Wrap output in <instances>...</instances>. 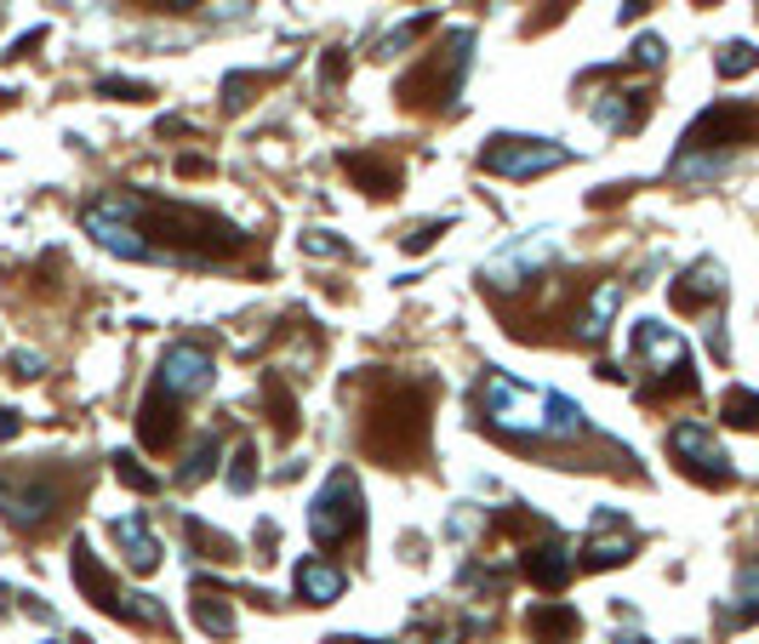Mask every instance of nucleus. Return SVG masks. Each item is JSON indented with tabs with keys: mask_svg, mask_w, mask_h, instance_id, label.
<instances>
[{
	"mask_svg": "<svg viewBox=\"0 0 759 644\" xmlns=\"http://www.w3.org/2000/svg\"><path fill=\"white\" fill-rule=\"evenodd\" d=\"M189 604H194V622H201L212 638H228V633H235V610L223 604V593H217L212 582H194V599H189Z\"/></svg>",
	"mask_w": 759,
	"mask_h": 644,
	"instance_id": "obj_19",
	"label": "nucleus"
},
{
	"mask_svg": "<svg viewBox=\"0 0 759 644\" xmlns=\"http://www.w3.org/2000/svg\"><path fill=\"white\" fill-rule=\"evenodd\" d=\"M617 302H622V286H617V280H606L600 291L582 302V314H577V336H582V343H600L606 325H611V314H617Z\"/></svg>",
	"mask_w": 759,
	"mask_h": 644,
	"instance_id": "obj_15",
	"label": "nucleus"
},
{
	"mask_svg": "<svg viewBox=\"0 0 759 644\" xmlns=\"http://www.w3.org/2000/svg\"><path fill=\"white\" fill-rule=\"evenodd\" d=\"M669 451L680 457V468L691 473V480H703V485H731V457L714 446V433H708V428L680 422V428L669 433Z\"/></svg>",
	"mask_w": 759,
	"mask_h": 644,
	"instance_id": "obj_9",
	"label": "nucleus"
},
{
	"mask_svg": "<svg viewBox=\"0 0 759 644\" xmlns=\"http://www.w3.org/2000/svg\"><path fill=\"white\" fill-rule=\"evenodd\" d=\"M748 69H759V52H753V46L731 41V46L719 52V75H748Z\"/></svg>",
	"mask_w": 759,
	"mask_h": 644,
	"instance_id": "obj_23",
	"label": "nucleus"
},
{
	"mask_svg": "<svg viewBox=\"0 0 759 644\" xmlns=\"http://www.w3.org/2000/svg\"><path fill=\"white\" fill-rule=\"evenodd\" d=\"M0 12H7V7H0Z\"/></svg>",
	"mask_w": 759,
	"mask_h": 644,
	"instance_id": "obj_36",
	"label": "nucleus"
},
{
	"mask_svg": "<svg viewBox=\"0 0 759 644\" xmlns=\"http://www.w3.org/2000/svg\"><path fill=\"white\" fill-rule=\"evenodd\" d=\"M360 446L388 468H400L406 457H423V446H428V394L394 383L366 411V422H360Z\"/></svg>",
	"mask_w": 759,
	"mask_h": 644,
	"instance_id": "obj_2",
	"label": "nucleus"
},
{
	"mask_svg": "<svg viewBox=\"0 0 759 644\" xmlns=\"http://www.w3.org/2000/svg\"><path fill=\"white\" fill-rule=\"evenodd\" d=\"M428 23H435V18H411V23H400V29H394V35H388V41L377 46V57H394L400 46H411V41L423 35V29H428Z\"/></svg>",
	"mask_w": 759,
	"mask_h": 644,
	"instance_id": "obj_25",
	"label": "nucleus"
},
{
	"mask_svg": "<svg viewBox=\"0 0 759 644\" xmlns=\"http://www.w3.org/2000/svg\"><path fill=\"white\" fill-rule=\"evenodd\" d=\"M571 154L548 143V138H491L480 149V165L498 178H537V172H554V165H566Z\"/></svg>",
	"mask_w": 759,
	"mask_h": 644,
	"instance_id": "obj_7",
	"label": "nucleus"
},
{
	"mask_svg": "<svg viewBox=\"0 0 759 644\" xmlns=\"http://www.w3.org/2000/svg\"><path fill=\"white\" fill-rule=\"evenodd\" d=\"M325 644H377V638H325Z\"/></svg>",
	"mask_w": 759,
	"mask_h": 644,
	"instance_id": "obj_32",
	"label": "nucleus"
},
{
	"mask_svg": "<svg viewBox=\"0 0 759 644\" xmlns=\"http://www.w3.org/2000/svg\"><path fill=\"white\" fill-rule=\"evenodd\" d=\"M611 644H645V638H611Z\"/></svg>",
	"mask_w": 759,
	"mask_h": 644,
	"instance_id": "obj_33",
	"label": "nucleus"
},
{
	"mask_svg": "<svg viewBox=\"0 0 759 644\" xmlns=\"http://www.w3.org/2000/svg\"><path fill=\"white\" fill-rule=\"evenodd\" d=\"M252 485H257V451L240 446V451H235V468H228V491H252Z\"/></svg>",
	"mask_w": 759,
	"mask_h": 644,
	"instance_id": "obj_24",
	"label": "nucleus"
},
{
	"mask_svg": "<svg viewBox=\"0 0 759 644\" xmlns=\"http://www.w3.org/2000/svg\"><path fill=\"white\" fill-rule=\"evenodd\" d=\"M303 251H309V257H349V246H338L325 228H314V234H309V240H303Z\"/></svg>",
	"mask_w": 759,
	"mask_h": 644,
	"instance_id": "obj_27",
	"label": "nucleus"
},
{
	"mask_svg": "<svg viewBox=\"0 0 759 644\" xmlns=\"http://www.w3.org/2000/svg\"><path fill=\"white\" fill-rule=\"evenodd\" d=\"M75 480L70 473H7L0 480V514H7L18 530H46L57 514H63V502H70Z\"/></svg>",
	"mask_w": 759,
	"mask_h": 644,
	"instance_id": "obj_3",
	"label": "nucleus"
},
{
	"mask_svg": "<svg viewBox=\"0 0 759 644\" xmlns=\"http://www.w3.org/2000/svg\"><path fill=\"white\" fill-rule=\"evenodd\" d=\"M525 582H532V588H543V593H559V588H566L571 582V559H566V548H559V541H537V548H525Z\"/></svg>",
	"mask_w": 759,
	"mask_h": 644,
	"instance_id": "obj_11",
	"label": "nucleus"
},
{
	"mask_svg": "<svg viewBox=\"0 0 759 644\" xmlns=\"http://www.w3.org/2000/svg\"><path fill=\"white\" fill-rule=\"evenodd\" d=\"M183 536H189L194 559H212V565H235L240 559L235 541H228L223 530H212V525H201V519H183Z\"/></svg>",
	"mask_w": 759,
	"mask_h": 644,
	"instance_id": "obj_20",
	"label": "nucleus"
},
{
	"mask_svg": "<svg viewBox=\"0 0 759 644\" xmlns=\"http://www.w3.org/2000/svg\"><path fill=\"white\" fill-rule=\"evenodd\" d=\"M343 165L354 172V183H366V194H377V200L400 189V165L383 160V154H343Z\"/></svg>",
	"mask_w": 759,
	"mask_h": 644,
	"instance_id": "obj_16",
	"label": "nucleus"
},
{
	"mask_svg": "<svg viewBox=\"0 0 759 644\" xmlns=\"http://www.w3.org/2000/svg\"><path fill=\"white\" fill-rule=\"evenodd\" d=\"M634 63H663V41H656V35H645V41L634 46Z\"/></svg>",
	"mask_w": 759,
	"mask_h": 644,
	"instance_id": "obj_30",
	"label": "nucleus"
},
{
	"mask_svg": "<svg viewBox=\"0 0 759 644\" xmlns=\"http://www.w3.org/2000/svg\"><path fill=\"white\" fill-rule=\"evenodd\" d=\"M97 92H104V97H131V104H138V97H149L143 80H97Z\"/></svg>",
	"mask_w": 759,
	"mask_h": 644,
	"instance_id": "obj_28",
	"label": "nucleus"
},
{
	"mask_svg": "<svg viewBox=\"0 0 759 644\" xmlns=\"http://www.w3.org/2000/svg\"><path fill=\"white\" fill-rule=\"evenodd\" d=\"M697 7H708V0H697Z\"/></svg>",
	"mask_w": 759,
	"mask_h": 644,
	"instance_id": "obj_35",
	"label": "nucleus"
},
{
	"mask_svg": "<svg viewBox=\"0 0 759 644\" xmlns=\"http://www.w3.org/2000/svg\"><path fill=\"white\" fill-rule=\"evenodd\" d=\"M480 411L485 422L509 433V439H543V446H559V439H582V411L559 394H543V388H525V383H509V377H485L480 383Z\"/></svg>",
	"mask_w": 759,
	"mask_h": 644,
	"instance_id": "obj_1",
	"label": "nucleus"
},
{
	"mask_svg": "<svg viewBox=\"0 0 759 644\" xmlns=\"http://www.w3.org/2000/svg\"><path fill=\"white\" fill-rule=\"evenodd\" d=\"M12 377H23V383L41 377V359H35V354H12Z\"/></svg>",
	"mask_w": 759,
	"mask_h": 644,
	"instance_id": "obj_29",
	"label": "nucleus"
},
{
	"mask_svg": "<svg viewBox=\"0 0 759 644\" xmlns=\"http://www.w3.org/2000/svg\"><path fill=\"white\" fill-rule=\"evenodd\" d=\"M360 530H366V496H360L354 473L338 468L332 480H325V491L314 496V507H309V536L320 541V548H343V541H354Z\"/></svg>",
	"mask_w": 759,
	"mask_h": 644,
	"instance_id": "obj_4",
	"label": "nucleus"
},
{
	"mask_svg": "<svg viewBox=\"0 0 759 644\" xmlns=\"http://www.w3.org/2000/svg\"><path fill=\"white\" fill-rule=\"evenodd\" d=\"M212 383H217V359H212L206 348H194V343H178L167 359H160V377H154V388L172 394L178 405L201 399Z\"/></svg>",
	"mask_w": 759,
	"mask_h": 644,
	"instance_id": "obj_8",
	"label": "nucleus"
},
{
	"mask_svg": "<svg viewBox=\"0 0 759 644\" xmlns=\"http://www.w3.org/2000/svg\"><path fill=\"white\" fill-rule=\"evenodd\" d=\"M469 46H474V35L469 29H457V35L423 63V69H411L406 80H400V104H411V109H428V104H446V97L457 92V80H463V69H469Z\"/></svg>",
	"mask_w": 759,
	"mask_h": 644,
	"instance_id": "obj_6",
	"label": "nucleus"
},
{
	"mask_svg": "<svg viewBox=\"0 0 759 644\" xmlns=\"http://www.w3.org/2000/svg\"><path fill=\"white\" fill-rule=\"evenodd\" d=\"M115 473H120L126 485H138V491H160V480H154V473H149V468H138L131 457H115Z\"/></svg>",
	"mask_w": 759,
	"mask_h": 644,
	"instance_id": "obj_26",
	"label": "nucleus"
},
{
	"mask_svg": "<svg viewBox=\"0 0 759 644\" xmlns=\"http://www.w3.org/2000/svg\"><path fill=\"white\" fill-rule=\"evenodd\" d=\"M115 536H120V548L131 554V565H138V570H154V565H160V541L149 536V519H143V514L115 519Z\"/></svg>",
	"mask_w": 759,
	"mask_h": 644,
	"instance_id": "obj_17",
	"label": "nucleus"
},
{
	"mask_svg": "<svg viewBox=\"0 0 759 644\" xmlns=\"http://www.w3.org/2000/svg\"><path fill=\"white\" fill-rule=\"evenodd\" d=\"M719 411H725V422H731V428H759V394H748V388H731V394H725V405H719Z\"/></svg>",
	"mask_w": 759,
	"mask_h": 644,
	"instance_id": "obj_21",
	"label": "nucleus"
},
{
	"mask_svg": "<svg viewBox=\"0 0 759 644\" xmlns=\"http://www.w3.org/2000/svg\"><path fill=\"white\" fill-rule=\"evenodd\" d=\"M719 291H725V268L719 262H697V268H685V275L674 280V309L697 314V309H708Z\"/></svg>",
	"mask_w": 759,
	"mask_h": 644,
	"instance_id": "obj_12",
	"label": "nucleus"
},
{
	"mask_svg": "<svg viewBox=\"0 0 759 644\" xmlns=\"http://www.w3.org/2000/svg\"><path fill=\"white\" fill-rule=\"evenodd\" d=\"M651 109V97L645 92H606V97H594V120H600L606 131H634Z\"/></svg>",
	"mask_w": 759,
	"mask_h": 644,
	"instance_id": "obj_14",
	"label": "nucleus"
},
{
	"mask_svg": "<svg viewBox=\"0 0 759 644\" xmlns=\"http://www.w3.org/2000/svg\"><path fill=\"white\" fill-rule=\"evenodd\" d=\"M343 582H349V576L332 559H303V565H297V599H309V604L343 599Z\"/></svg>",
	"mask_w": 759,
	"mask_h": 644,
	"instance_id": "obj_13",
	"label": "nucleus"
},
{
	"mask_svg": "<svg viewBox=\"0 0 759 644\" xmlns=\"http://www.w3.org/2000/svg\"><path fill=\"white\" fill-rule=\"evenodd\" d=\"M577 627H582V616H577L571 604L543 599V604L532 610V633H537L543 644H566V638H577Z\"/></svg>",
	"mask_w": 759,
	"mask_h": 644,
	"instance_id": "obj_18",
	"label": "nucleus"
},
{
	"mask_svg": "<svg viewBox=\"0 0 759 644\" xmlns=\"http://www.w3.org/2000/svg\"><path fill=\"white\" fill-rule=\"evenodd\" d=\"M212 462H217V433H206L201 446L183 457V473H178V480H183V485H201L206 473H212Z\"/></svg>",
	"mask_w": 759,
	"mask_h": 644,
	"instance_id": "obj_22",
	"label": "nucleus"
},
{
	"mask_svg": "<svg viewBox=\"0 0 759 644\" xmlns=\"http://www.w3.org/2000/svg\"><path fill=\"white\" fill-rule=\"evenodd\" d=\"M167 7H194V0H167Z\"/></svg>",
	"mask_w": 759,
	"mask_h": 644,
	"instance_id": "obj_34",
	"label": "nucleus"
},
{
	"mask_svg": "<svg viewBox=\"0 0 759 644\" xmlns=\"http://www.w3.org/2000/svg\"><path fill=\"white\" fill-rule=\"evenodd\" d=\"M645 7H651V0H629V7H622V23H634V18H640Z\"/></svg>",
	"mask_w": 759,
	"mask_h": 644,
	"instance_id": "obj_31",
	"label": "nucleus"
},
{
	"mask_svg": "<svg viewBox=\"0 0 759 644\" xmlns=\"http://www.w3.org/2000/svg\"><path fill=\"white\" fill-rule=\"evenodd\" d=\"M634 548H640V536L629 530V519H622V514H600V519H594V530H588V541H582V565L588 570L629 565Z\"/></svg>",
	"mask_w": 759,
	"mask_h": 644,
	"instance_id": "obj_10",
	"label": "nucleus"
},
{
	"mask_svg": "<svg viewBox=\"0 0 759 644\" xmlns=\"http://www.w3.org/2000/svg\"><path fill=\"white\" fill-rule=\"evenodd\" d=\"M75 582L86 588V599L97 604V610H109V616H120V622H138V627H167V610H160L154 599H143V593H120V582L104 570V559L92 554V541H75Z\"/></svg>",
	"mask_w": 759,
	"mask_h": 644,
	"instance_id": "obj_5",
	"label": "nucleus"
}]
</instances>
